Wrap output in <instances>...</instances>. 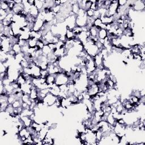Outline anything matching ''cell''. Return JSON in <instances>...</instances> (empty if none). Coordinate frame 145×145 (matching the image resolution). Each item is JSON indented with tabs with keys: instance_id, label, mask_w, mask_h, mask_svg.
I'll return each mask as SVG.
<instances>
[{
	"instance_id": "obj_1",
	"label": "cell",
	"mask_w": 145,
	"mask_h": 145,
	"mask_svg": "<svg viewBox=\"0 0 145 145\" xmlns=\"http://www.w3.org/2000/svg\"><path fill=\"white\" fill-rule=\"evenodd\" d=\"M57 100V97L51 94L50 92L46 95V96L43 99V103L45 107H51L55 104Z\"/></svg>"
},
{
	"instance_id": "obj_2",
	"label": "cell",
	"mask_w": 145,
	"mask_h": 145,
	"mask_svg": "<svg viewBox=\"0 0 145 145\" xmlns=\"http://www.w3.org/2000/svg\"><path fill=\"white\" fill-rule=\"evenodd\" d=\"M118 7V1H111V4L108 7L105 16H114V15L116 14V13H117V10Z\"/></svg>"
},
{
	"instance_id": "obj_3",
	"label": "cell",
	"mask_w": 145,
	"mask_h": 145,
	"mask_svg": "<svg viewBox=\"0 0 145 145\" xmlns=\"http://www.w3.org/2000/svg\"><path fill=\"white\" fill-rule=\"evenodd\" d=\"M69 80V77H67L65 74L61 72V73L56 74L55 83L58 86L63 84H66L68 83Z\"/></svg>"
},
{
	"instance_id": "obj_4",
	"label": "cell",
	"mask_w": 145,
	"mask_h": 145,
	"mask_svg": "<svg viewBox=\"0 0 145 145\" xmlns=\"http://www.w3.org/2000/svg\"><path fill=\"white\" fill-rule=\"evenodd\" d=\"M145 9V1L144 0L134 1L133 4V9L135 11H144Z\"/></svg>"
},
{
	"instance_id": "obj_5",
	"label": "cell",
	"mask_w": 145,
	"mask_h": 145,
	"mask_svg": "<svg viewBox=\"0 0 145 145\" xmlns=\"http://www.w3.org/2000/svg\"><path fill=\"white\" fill-rule=\"evenodd\" d=\"M45 21L39 18H37L35 22L34 23V25H33V31L35 32H39L41 30V28L43 27V26L44 25Z\"/></svg>"
},
{
	"instance_id": "obj_6",
	"label": "cell",
	"mask_w": 145,
	"mask_h": 145,
	"mask_svg": "<svg viewBox=\"0 0 145 145\" xmlns=\"http://www.w3.org/2000/svg\"><path fill=\"white\" fill-rule=\"evenodd\" d=\"M100 19L102 20V23L105 25H112L115 22V19L113 16L107 17L104 15V16L101 17Z\"/></svg>"
},
{
	"instance_id": "obj_7",
	"label": "cell",
	"mask_w": 145,
	"mask_h": 145,
	"mask_svg": "<svg viewBox=\"0 0 145 145\" xmlns=\"http://www.w3.org/2000/svg\"><path fill=\"white\" fill-rule=\"evenodd\" d=\"M20 119L23 123V125L26 128L31 126L33 121V120L30 118V116H22V117H20Z\"/></svg>"
},
{
	"instance_id": "obj_8",
	"label": "cell",
	"mask_w": 145,
	"mask_h": 145,
	"mask_svg": "<svg viewBox=\"0 0 145 145\" xmlns=\"http://www.w3.org/2000/svg\"><path fill=\"white\" fill-rule=\"evenodd\" d=\"M76 36H77V38L78 39V40L83 44H84L85 43H86L88 37L86 35V32L82 31L78 35H77Z\"/></svg>"
},
{
	"instance_id": "obj_9",
	"label": "cell",
	"mask_w": 145,
	"mask_h": 145,
	"mask_svg": "<svg viewBox=\"0 0 145 145\" xmlns=\"http://www.w3.org/2000/svg\"><path fill=\"white\" fill-rule=\"evenodd\" d=\"M44 3L45 1L43 0H35L34 5L36 7V8L39 10V11H40L44 8Z\"/></svg>"
},
{
	"instance_id": "obj_10",
	"label": "cell",
	"mask_w": 145,
	"mask_h": 145,
	"mask_svg": "<svg viewBox=\"0 0 145 145\" xmlns=\"http://www.w3.org/2000/svg\"><path fill=\"white\" fill-rule=\"evenodd\" d=\"M107 122L110 124L112 126H115V124L117 123V120H116V118L114 117V116L113 115L112 113H110L109 115L107 116Z\"/></svg>"
},
{
	"instance_id": "obj_11",
	"label": "cell",
	"mask_w": 145,
	"mask_h": 145,
	"mask_svg": "<svg viewBox=\"0 0 145 145\" xmlns=\"http://www.w3.org/2000/svg\"><path fill=\"white\" fill-rule=\"evenodd\" d=\"M56 74H49L48 76L45 78L46 83L48 85L53 84L56 81Z\"/></svg>"
},
{
	"instance_id": "obj_12",
	"label": "cell",
	"mask_w": 145,
	"mask_h": 145,
	"mask_svg": "<svg viewBox=\"0 0 145 145\" xmlns=\"http://www.w3.org/2000/svg\"><path fill=\"white\" fill-rule=\"evenodd\" d=\"M39 10L35 5H32L30 9V11L29 13V14L31 15L32 17L37 18L38 17L39 14Z\"/></svg>"
},
{
	"instance_id": "obj_13",
	"label": "cell",
	"mask_w": 145,
	"mask_h": 145,
	"mask_svg": "<svg viewBox=\"0 0 145 145\" xmlns=\"http://www.w3.org/2000/svg\"><path fill=\"white\" fill-rule=\"evenodd\" d=\"M108 36V31L105 29H100L98 31V38L99 39H104L107 37Z\"/></svg>"
},
{
	"instance_id": "obj_14",
	"label": "cell",
	"mask_w": 145,
	"mask_h": 145,
	"mask_svg": "<svg viewBox=\"0 0 145 145\" xmlns=\"http://www.w3.org/2000/svg\"><path fill=\"white\" fill-rule=\"evenodd\" d=\"M50 89V93L51 94H52L53 95L55 96L56 97L59 96V94H60V90H59V86H55L53 87V88H51Z\"/></svg>"
},
{
	"instance_id": "obj_15",
	"label": "cell",
	"mask_w": 145,
	"mask_h": 145,
	"mask_svg": "<svg viewBox=\"0 0 145 145\" xmlns=\"http://www.w3.org/2000/svg\"><path fill=\"white\" fill-rule=\"evenodd\" d=\"M76 35L72 31V30H67L65 33V37L66 38L67 40H72L76 38Z\"/></svg>"
},
{
	"instance_id": "obj_16",
	"label": "cell",
	"mask_w": 145,
	"mask_h": 145,
	"mask_svg": "<svg viewBox=\"0 0 145 145\" xmlns=\"http://www.w3.org/2000/svg\"><path fill=\"white\" fill-rule=\"evenodd\" d=\"M0 9H2L6 11H8L9 10V4L7 1H3V0L0 1Z\"/></svg>"
},
{
	"instance_id": "obj_17",
	"label": "cell",
	"mask_w": 145,
	"mask_h": 145,
	"mask_svg": "<svg viewBox=\"0 0 145 145\" xmlns=\"http://www.w3.org/2000/svg\"><path fill=\"white\" fill-rule=\"evenodd\" d=\"M99 29H98V28L96 27L95 26L93 25L89 30L91 36L92 37H98V31H99Z\"/></svg>"
},
{
	"instance_id": "obj_18",
	"label": "cell",
	"mask_w": 145,
	"mask_h": 145,
	"mask_svg": "<svg viewBox=\"0 0 145 145\" xmlns=\"http://www.w3.org/2000/svg\"><path fill=\"white\" fill-rule=\"evenodd\" d=\"M38 39H36V38H30L29 40L27 41V44L30 48H35V46L37 45Z\"/></svg>"
},
{
	"instance_id": "obj_19",
	"label": "cell",
	"mask_w": 145,
	"mask_h": 145,
	"mask_svg": "<svg viewBox=\"0 0 145 145\" xmlns=\"http://www.w3.org/2000/svg\"><path fill=\"white\" fill-rule=\"evenodd\" d=\"M12 50H13L16 54L20 53L22 52V47L18 44H15L13 45Z\"/></svg>"
},
{
	"instance_id": "obj_20",
	"label": "cell",
	"mask_w": 145,
	"mask_h": 145,
	"mask_svg": "<svg viewBox=\"0 0 145 145\" xmlns=\"http://www.w3.org/2000/svg\"><path fill=\"white\" fill-rule=\"evenodd\" d=\"M41 51H42L43 55L46 56L49 55V54H50L52 52L51 50V49L50 48V47H49L48 45H45L44 46V48L42 49V50H41Z\"/></svg>"
},
{
	"instance_id": "obj_21",
	"label": "cell",
	"mask_w": 145,
	"mask_h": 145,
	"mask_svg": "<svg viewBox=\"0 0 145 145\" xmlns=\"http://www.w3.org/2000/svg\"><path fill=\"white\" fill-rule=\"evenodd\" d=\"M79 9H80V7H79V6L78 4V2H77V3L74 4L73 5H72V6H71V11L75 15H76L78 13V12L79 11Z\"/></svg>"
},
{
	"instance_id": "obj_22",
	"label": "cell",
	"mask_w": 145,
	"mask_h": 145,
	"mask_svg": "<svg viewBox=\"0 0 145 145\" xmlns=\"http://www.w3.org/2000/svg\"><path fill=\"white\" fill-rule=\"evenodd\" d=\"M23 102L22 101V99H19V100H16L15 101V102H14V103H13L11 105H12V106H13V108L14 109H17L19 107H21Z\"/></svg>"
},
{
	"instance_id": "obj_23",
	"label": "cell",
	"mask_w": 145,
	"mask_h": 145,
	"mask_svg": "<svg viewBox=\"0 0 145 145\" xmlns=\"http://www.w3.org/2000/svg\"><path fill=\"white\" fill-rule=\"evenodd\" d=\"M103 24L102 20H101L100 18H96V19H95L94 20V26L98 28V29H100V27Z\"/></svg>"
},
{
	"instance_id": "obj_24",
	"label": "cell",
	"mask_w": 145,
	"mask_h": 145,
	"mask_svg": "<svg viewBox=\"0 0 145 145\" xmlns=\"http://www.w3.org/2000/svg\"><path fill=\"white\" fill-rule=\"evenodd\" d=\"M16 82L18 83V84H19L20 86H21V85L25 84V83H26V80L25 78L23 77L22 75H20L19 77H18V78L16 81Z\"/></svg>"
},
{
	"instance_id": "obj_25",
	"label": "cell",
	"mask_w": 145,
	"mask_h": 145,
	"mask_svg": "<svg viewBox=\"0 0 145 145\" xmlns=\"http://www.w3.org/2000/svg\"><path fill=\"white\" fill-rule=\"evenodd\" d=\"M39 66L40 67L41 70H47L48 66V62H40L39 64Z\"/></svg>"
},
{
	"instance_id": "obj_26",
	"label": "cell",
	"mask_w": 145,
	"mask_h": 145,
	"mask_svg": "<svg viewBox=\"0 0 145 145\" xmlns=\"http://www.w3.org/2000/svg\"><path fill=\"white\" fill-rule=\"evenodd\" d=\"M72 31H73L75 35L77 36L81 32H82V28L76 26L72 29Z\"/></svg>"
},
{
	"instance_id": "obj_27",
	"label": "cell",
	"mask_w": 145,
	"mask_h": 145,
	"mask_svg": "<svg viewBox=\"0 0 145 145\" xmlns=\"http://www.w3.org/2000/svg\"><path fill=\"white\" fill-rule=\"evenodd\" d=\"M92 2V4L91 5L90 7V9H91L93 11H96V10H98V7L96 2V1H91Z\"/></svg>"
},
{
	"instance_id": "obj_28",
	"label": "cell",
	"mask_w": 145,
	"mask_h": 145,
	"mask_svg": "<svg viewBox=\"0 0 145 145\" xmlns=\"http://www.w3.org/2000/svg\"><path fill=\"white\" fill-rule=\"evenodd\" d=\"M22 100L23 102L27 103L28 101H30L31 100L30 95L29 94H23L22 97Z\"/></svg>"
},
{
	"instance_id": "obj_29",
	"label": "cell",
	"mask_w": 145,
	"mask_h": 145,
	"mask_svg": "<svg viewBox=\"0 0 145 145\" xmlns=\"http://www.w3.org/2000/svg\"><path fill=\"white\" fill-rule=\"evenodd\" d=\"M36 46H38L40 50H41L44 48V46H45V45H44V44L43 40L41 39H39L38 40L37 45H36Z\"/></svg>"
},
{
	"instance_id": "obj_30",
	"label": "cell",
	"mask_w": 145,
	"mask_h": 145,
	"mask_svg": "<svg viewBox=\"0 0 145 145\" xmlns=\"http://www.w3.org/2000/svg\"><path fill=\"white\" fill-rule=\"evenodd\" d=\"M40 74H41V78H45L47 77L50 74L48 73V71L47 70H41Z\"/></svg>"
},
{
	"instance_id": "obj_31",
	"label": "cell",
	"mask_w": 145,
	"mask_h": 145,
	"mask_svg": "<svg viewBox=\"0 0 145 145\" xmlns=\"http://www.w3.org/2000/svg\"><path fill=\"white\" fill-rule=\"evenodd\" d=\"M86 13L87 16L88 17H90V18H92L94 17V11H93L91 9H89L87 10L86 11Z\"/></svg>"
},
{
	"instance_id": "obj_32",
	"label": "cell",
	"mask_w": 145,
	"mask_h": 145,
	"mask_svg": "<svg viewBox=\"0 0 145 145\" xmlns=\"http://www.w3.org/2000/svg\"><path fill=\"white\" fill-rule=\"evenodd\" d=\"M48 45L49 47H50V48L51 49V50L52 52H53L56 51V50L57 49L56 44H54V43H49L48 44Z\"/></svg>"
},
{
	"instance_id": "obj_33",
	"label": "cell",
	"mask_w": 145,
	"mask_h": 145,
	"mask_svg": "<svg viewBox=\"0 0 145 145\" xmlns=\"http://www.w3.org/2000/svg\"><path fill=\"white\" fill-rule=\"evenodd\" d=\"M127 2L128 1H125V0H120L118 1V6H124L127 4Z\"/></svg>"
},
{
	"instance_id": "obj_34",
	"label": "cell",
	"mask_w": 145,
	"mask_h": 145,
	"mask_svg": "<svg viewBox=\"0 0 145 145\" xmlns=\"http://www.w3.org/2000/svg\"><path fill=\"white\" fill-rule=\"evenodd\" d=\"M91 4H92V2L91 1H87L86 4V6H85V9H84L85 11H86V10L90 9V7H91Z\"/></svg>"
},
{
	"instance_id": "obj_35",
	"label": "cell",
	"mask_w": 145,
	"mask_h": 145,
	"mask_svg": "<svg viewBox=\"0 0 145 145\" xmlns=\"http://www.w3.org/2000/svg\"><path fill=\"white\" fill-rule=\"evenodd\" d=\"M54 5H61V0H58V1H54Z\"/></svg>"
}]
</instances>
